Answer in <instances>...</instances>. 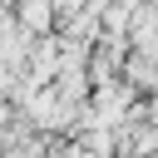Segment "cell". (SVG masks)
Returning a JSON list of instances; mask_svg holds the SVG:
<instances>
[{
  "instance_id": "1",
  "label": "cell",
  "mask_w": 158,
  "mask_h": 158,
  "mask_svg": "<svg viewBox=\"0 0 158 158\" xmlns=\"http://www.w3.org/2000/svg\"><path fill=\"white\" fill-rule=\"evenodd\" d=\"M54 15H59V10H54V0H20V5H15V20H20V30H25V35L49 30V25H54Z\"/></svg>"
}]
</instances>
